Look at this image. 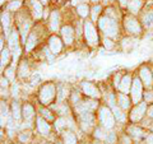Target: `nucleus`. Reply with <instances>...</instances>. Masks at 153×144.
I'll return each instance as SVG.
<instances>
[{
    "mask_svg": "<svg viewBox=\"0 0 153 144\" xmlns=\"http://www.w3.org/2000/svg\"><path fill=\"white\" fill-rule=\"evenodd\" d=\"M123 144H130V139H129L128 135H124L123 137Z\"/></svg>",
    "mask_w": 153,
    "mask_h": 144,
    "instance_id": "nucleus-46",
    "label": "nucleus"
},
{
    "mask_svg": "<svg viewBox=\"0 0 153 144\" xmlns=\"http://www.w3.org/2000/svg\"><path fill=\"white\" fill-rule=\"evenodd\" d=\"M143 85L142 80L139 78V75L134 76L133 79V85H131V89H130V96H131V101L134 105H138L142 102V99L144 98V93H143Z\"/></svg>",
    "mask_w": 153,
    "mask_h": 144,
    "instance_id": "nucleus-6",
    "label": "nucleus"
},
{
    "mask_svg": "<svg viewBox=\"0 0 153 144\" xmlns=\"http://www.w3.org/2000/svg\"><path fill=\"white\" fill-rule=\"evenodd\" d=\"M83 23H84L83 24V35H84V38H85V41H87V44L89 46L98 45L100 37H98V32L96 30L93 22L87 19V21H84Z\"/></svg>",
    "mask_w": 153,
    "mask_h": 144,
    "instance_id": "nucleus-5",
    "label": "nucleus"
},
{
    "mask_svg": "<svg viewBox=\"0 0 153 144\" xmlns=\"http://www.w3.org/2000/svg\"><path fill=\"white\" fill-rule=\"evenodd\" d=\"M57 94H56V102L57 103H63L64 101L70 96V89L68 84H57Z\"/></svg>",
    "mask_w": 153,
    "mask_h": 144,
    "instance_id": "nucleus-19",
    "label": "nucleus"
},
{
    "mask_svg": "<svg viewBox=\"0 0 153 144\" xmlns=\"http://www.w3.org/2000/svg\"><path fill=\"white\" fill-rule=\"evenodd\" d=\"M82 92L84 96H87L91 99H97L101 97V92L96 87L92 82H83L82 83Z\"/></svg>",
    "mask_w": 153,
    "mask_h": 144,
    "instance_id": "nucleus-11",
    "label": "nucleus"
},
{
    "mask_svg": "<svg viewBox=\"0 0 153 144\" xmlns=\"http://www.w3.org/2000/svg\"><path fill=\"white\" fill-rule=\"evenodd\" d=\"M133 76L130 74H125V75H123V78H121V82H120V84H119V91H120L121 93H130V89H131V85H133Z\"/></svg>",
    "mask_w": 153,
    "mask_h": 144,
    "instance_id": "nucleus-18",
    "label": "nucleus"
},
{
    "mask_svg": "<svg viewBox=\"0 0 153 144\" xmlns=\"http://www.w3.org/2000/svg\"><path fill=\"white\" fill-rule=\"evenodd\" d=\"M10 114H12L13 119L17 121V124L21 122V120L23 119V116H22V107H21V105H19L18 101H14V102L12 103V106H10Z\"/></svg>",
    "mask_w": 153,
    "mask_h": 144,
    "instance_id": "nucleus-24",
    "label": "nucleus"
},
{
    "mask_svg": "<svg viewBox=\"0 0 153 144\" xmlns=\"http://www.w3.org/2000/svg\"><path fill=\"white\" fill-rule=\"evenodd\" d=\"M12 56H13V52L9 47H4V49L1 50V64H0V66H1V71H4V66H7L9 64Z\"/></svg>",
    "mask_w": 153,
    "mask_h": 144,
    "instance_id": "nucleus-29",
    "label": "nucleus"
},
{
    "mask_svg": "<svg viewBox=\"0 0 153 144\" xmlns=\"http://www.w3.org/2000/svg\"><path fill=\"white\" fill-rule=\"evenodd\" d=\"M36 124H37V130L40 134H42V135H47V134L50 133L51 125L49 124V121H47L46 119H44L42 116H38L36 119Z\"/></svg>",
    "mask_w": 153,
    "mask_h": 144,
    "instance_id": "nucleus-22",
    "label": "nucleus"
},
{
    "mask_svg": "<svg viewBox=\"0 0 153 144\" xmlns=\"http://www.w3.org/2000/svg\"><path fill=\"white\" fill-rule=\"evenodd\" d=\"M28 5L31 8L33 19H37L38 21V19L44 18L45 9H44V4L41 3V0H28Z\"/></svg>",
    "mask_w": 153,
    "mask_h": 144,
    "instance_id": "nucleus-12",
    "label": "nucleus"
},
{
    "mask_svg": "<svg viewBox=\"0 0 153 144\" xmlns=\"http://www.w3.org/2000/svg\"><path fill=\"white\" fill-rule=\"evenodd\" d=\"M128 134L135 139H140L143 135H144V131H143L142 128H138L137 125H130L128 128Z\"/></svg>",
    "mask_w": 153,
    "mask_h": 144,
    "instance_id": "nucleus-31",
    "label": "nucleus"
},
{
    "mask_svg": "<svg viewBox=\"0 0 153 144\" xmlns=\"http://www.w3.org/2000/svg\"><path fill=\"white\" fill-rule=\"evenodd\" d=\"M23 0H10L7 4V10L8 12H17L19 8L22 7Z\"/></svg>",
    "mask_w": 153,
    "mask_h": 144,
    "instance_id": "nucleus-35",
    "label": "nucleus"
},
{
    "mask_svg": "<svg viewBox=\"0 0 153 144\" xmlns=\"http://www.w3.org/2000/svg\"><path fill=\"white\" fill-rule=\"evenodd\" d=\"M98 28L103 32L105 37L108 38H116L117 33H119V24H117V19H115L112 17L107 16V14H103V16L100 17V19L97 21Z\"/></svg>",
    "mask_w": 153,
    "mask_h": 144,
    "instance_id": "nucleus-1",
    "label": "nucleus"
},
{
    "mask_svg": "<svg viewBox=\"0 0 153 144\" xmlns=\"http://www.w3.org/2000/svg\"><path fill=\"white\" fill-rule=\"evenodd\" d=\"M102 0H89V3L91 4H98V3H101Z\"/></svg>",
    "mask_w": 153,
    "mask_h": 144,
    "instance_id": "nucleus-48",
    "label": "nucleus"
},
{
    "mask_svg": "<svg viewBox=\"0 0 153 144\" xmlns=\"http://www.w3.org/2000/svg\"><path fill=\"white\" fill-rule=\"evenodd\" d=\"M116 101H117V106L120 107L123 111H128V110L131 107V103H133L131 98L129 97L128 94L121 93V92L116 94Z\"/></svg>",
    "mask_w": 153,
    "mask_h": 144,
    "instance_id": "nucleus-17",
    "label": "nucleus"
},
{
    "mask_svg": "<svg viewBox=\"0 0 153 144\" xmlns=\"http://www.w3.org/2000/svg\"><path fill=\"white\" fill-rule=\"evenodd\" d=\"M37 45V33L35 31H31L30 36H28L26 44H25V47H26V51H31L35 49V46Z\"/></svg>",
    "mask_w": 153,
    "mask_h": 144,
    "instance_id": "nucleus-30",
    "label": "nucleus"
},
{
    "mask_svg": "<svg viewBox=\"0 0 153 144\" xmlns=\"http://www.w3.org/2000/svg\"><path fill=\"white\" fill-rule=\"evenodd\" d=\"M56 94H57L56 84L49 82V83H45L41 87L40 93H38V99H40L41 105H44V106H50V105L54 102V99L56 98Z\"/></svg>",
    "mask_w": 153,
    "mask_h": 144,
    "instance_id": "nucleus-2",
    "label": "nucleus"
},
{
    "mask_svg": "<svg viewBox=\"0 0 153 144\" xmlns=\"http://www.w3.org/2000/svg\"><path fill=\"white\" fill-rule=\"evenodd\" d=\"M35 108H33L32 105L30 103H25L22 106V116H23V120L25 122H30L32 124V120L35 119Z\"/></svg>",
    "mask_w": 153,
    "mask_h": 144,
    "instance_id": "nucleus-21",
    "label": "nucleus"
},
{
    "mask_svg": "<svg viewBox=\"0 0 153 144\" xmlns=\"http://www.w3.org/2000/svg\"><path fill=\"white\" fill-rule=\"evenodd\" d=\"M76 9V13L79 14V17L80 18H88L91 16V5H89V3H83V4H79V5H76L75 7Z\"/></svg>",
    "mask_w": 153,
    "mask_h": 144,
    "instance_id": "nucleus-27",
    "label": "nucleus"
},
{
    "mask_svg": "<svg viewBox=\"0 0 153 144\" xmlns=\"http://www.w3.org/2000/svg\"><path fill=\"white\" fill-rule=\"evenodd\" d=\"M60 35H61V40L65 45H71L74 42V38H75V30L70 24H65L60 28Z\"/></svg>",
    "mask_w": 153,
    "mask_h": 144,
    "instance_id": "nucleus-13",
    "label": "nucleus"
},
{
    "mask_svg": "<svg viewBox=\"0 0 153 144\" xmlns=\"http://www.w3.org/2000/svg\"><path fill=\"white\" fill-rule=\"evenodd\" d=\"M63 40H60L56 35H52L49 38V50L52 52L54 55L60 54L61 50H63Z\"/></svg>",
    "mask_w": 153,
    "mask_h": 144,
    "instance_id": "nucleus-15",
    "label": "nucleus"
},
{
    "mask_svg": "<svg viewBox=\"0 0 153 144\" xmlns=\"http://www.w3.org/2000/svg\"><path fill=\"white\" fill-rule=\"evenodd\" d=\"M147 116L149 119H153V103H151L147 108Z\"/></svg>",
    "mask_w": 153,
    "mask_h": 144,
    "instance_id": "nucleus-45",
    "label": "nucleus"
},
{
    "mask_svg": "<svg viewBox=\"0 0 153 144\" xmlns=\"http://www.w3.org/2000/svg\"><path fill=\"white\" fill-rule=\"evenodd\" d=\"M19 85L18 83H16V82H13V85H12V94L14 96V97H17V96L19 94Z\"/></svg>",
    "mask_w": 153,
    "mask_h": 144,
    "instance_id": "nucleus-43",
    "label": "nucleus"
},
{
    "mask_svg": "<svg viewBox=\"0 0 153 144\" xmlns=\"http://www.w3.org/2000/svg\"><path fill=\"white\" fill-rule=\"evenodd\" d=\"M78 120H79V126L83 131H89L93 128L94 122H96V117L93 112H83L78 115Z\"/></svg>",
    "mask_w": 153,
    "mask_h": 144,
    "instance_id": "nucleus-8",
    "label": "nucleus"
},
{
    "mask_svg": "<svg viewBox=\"0 0 153 144\" xmlns=\"http://www.w3.org/2000/svg\"><path fill=\"white\" fill-rule=\"evenodd\" d=\"M40 114H41L42 117L47 120V121H52V120L55 121V116L52 115V112L50 111L49 108H41V110H40Z\"/></svg>",
    "mask_w": 153,
    "mask_h": 144,
    "instance_id": "nucleus-38",
    "label": "nucleus"
},
{
    "mask_svg": "<svg viewBox=\"0 0 153 144\" xmlns=\"http://www.w3.org/2000/svg\"><path fill=\"white\" fill-rule=\"evenodd\" d=\"M1 27H3V31L5 33V36L8 37L12 32V22H10V12L8 10H4L1 13Z\"/></svg>",
    "mask_w": 153,
    "mask_h": 144,
    "instance_id": "nucleus-20",
    "label": "nucleus"
},
{
    "mask_svg": "<svg viewBox=\"0 0 153 144\" xmlns=\"http://www.w3.org/2000/svg\"><path fill=\"white\" fill-rule=\"evenodd\" d=\"M139 78L147 91L153 88V71L148 66H142L139 69Z\"/></svg>",
    "mask_w": 153,
    "mask_h": 144,
    "instance_id": "nucleus-10",
    "label": "nucleus"
},
{
    "mask_svg": "<svg viewBox=\"0 0 153 144\" xmlns=\"http://www.w3.org/2000/svg\"><path fill=\"white\" fill-rule=\"evenodd\" d=\"M103 46H105V49L110 51V50H112L114 47H115V42L111 40V38L105 37V38H103Z\"/></svg>",
    "mask_w": 153,
    "mask_h": 144,
    "instance_id": "nucleus-39",
    "label": "nucleus"
},
{
    "mask_svg": "<svg viewBox=\"0 0 153 144\" xmlns=\"http://www.w3.org/2000/svg\"><path fill=\"white\" fill-rule=\"evenodd\" d=\"M115 140H116V135H115V133H108V135H107V138H106V142L108 143V144H114L115 143Z\"/></svg>",
    "mask_w": 153,
    "mask_h": 144,
    "instance_id": "nucleus-42",
    "label": "nucleus"
},
{
    "mask_svg": "<svg viewBox=\"0 0 153 144\" xmlns=\"http://www.w3.org/2000/svg\"><path fill=\"white\" fill-rule=\"evenodd\" d=\"M7 38H8V47L12 50V52L21 49V47H19V44H21L22 38H21V35H19V31L17 28H13L10 35H9Z\"/></svg>",
    "mask_w": 153,
    "mask_h": 144,
    "instance_id": "nucleus-14",
    "label": "nucleus"
},
{
    "mask_svg": "<svg viewBox=\"0 0 153 144\" xmlns=\"http://www.w3.org/2000/svg\"><path fill=\"white\" fill-rule=\"evenodd\" d=\"M60 21H61V17H60L59 10H52L50 13V17H49V28H50L51 32H57L59 31Z\"/></svg>",
    "mask_w": 153,
    "mask_h": 144,
    "instance_id": "nucleus-16",
    "label": "nucleus"
},
{
    "mask_svg": "<svg viewBox=\"0 0 153 144\" xmlns=\"http://www.w3.org/2000/svg\"><path fill=\"white\" fill-rule=\"evenodd\" d=\"M147 144H153V134H151V135L147 137Z\"/></svg>",
    "mask_w": 153,
    "mask_h": 144,
    "instance_id": "nucleus-47",
    "label": "nucleus"
},
{
    "mask_svg": "<svg viewBox=\"0 0 153 144\" xmlns=\"http://www.w3.org/2000/svg\"><path fill=\"white\" fill-rule=\"evenodd\" d=\"M30 139H31V133L30 131H22L21 134H19V140L23 142V143H27Z\"/></svg>",
    "mask_w": 153,
    "mask_h": 144,
    "instance_id": "nucleus-40",
    "label": "nucleus"
},
{
    "mask_svg": "<svg viewBox=\"0 0 153 144\" xmlns=\"http://www.w3.org/2000/svg\"><path fill=\"white\" fill-rule=\"evenodd\" d=\"M70 3H71V5H79V4H83V3H89V0H70Z\"/></svg>",
    "mask_w": 153,
    "mask_h": 144,
    "instance_id": "nucleus-44",
    "label": "nucleus"
},
{
    "mask_svg": "<svg viewBox=\"0 0 153 144\" xmlns=\"http://www.w3.org/2000/svg\"><path fill=\"white\" fill-rule=\"evenodd\" d=\"M124 28H125V31L129 33V35L138 36V35L142 33L143 24H142V22L139 21V19L134 16V14L129 13L128 16L124 18Z\"/></svg>",
    "mask_w": 153,
    "mask_h": 144,
    "instance_id": "nucleus-4",
    "label": "nucleus"
},
{
    "mask_svg": "<svg viewBox=\"0 0 153 144\" xmlns=\"http://www.w3.org/2000/svg\"><path fill=\"white\" fill-rule=\"evenodd\" d=\"M107 135H108L107 129H105V128H102V126H100V128H97V129L94 130V137L97 138V139H101V140L106 142Z\"/></svg>",
    "mask_w": 153,
    "mask_h": 144,
    "instance_id": "nucleus-36",
    "label": "nucleus"
},
{
    "mask_svg": "<svg viewBox=\"0 0 153 144\" xmlns=\"http://www.w3.org/2000/svg\"><path fill=\"white\" fill-rule=\"evenodd\" d=\"M152 124H153V122H152ZM152 128H153V125H152Z\"/></svg>",
    "mask_w": 153,
    "mask_h": 144,
    "instance_id": "nucleus-49",
    "label": "nucleus"
},
{
    "mask_svg": "<svg viewBox=\"0 0 153 144\" xmlns=\"http://www.w3.org/2000/svg\"><path fill=\"white\" fill-rule=\"evenodd\" d=\"M111 110H112V112H114V115H115V119H116V121H117V122H125L126 115L124 114L125 111H123V110L119 107L117 105H116V106H114Z\"/></svg>",
    "mask_w": 153,
    "mask_h": 144,
    "instance_id": "nucleus-33",
    "label": "nucleus"
},
{
    "mask_svg": "<svg viewBox=\"0 0 153 144\" xmlns=\"http://www.w3.org/2000/svg\"><path fill=\"white\" fill-rule=\"evenodd\" d=\"M102 9H103V4L101 3L91 5V19H92V22H97L100 19V17L102 14Z\"/></svg>",
    "mask_w": 153,
    "mask_h": 144,
    "instance_id": "nucleus-25",
    "label": "nucleus"
},
{
    "mask_svg": "<svg viewBox=\"0 0 153 144\" xmlns=\"http://www.w3.org/2000/svg\"><path fill=\"white\" fill-rule=\"evenodd\" d=\"M57 144H60V143H57Z\"/></svg>",
    "mask_w": 153,
    "mask_h": 144,
    "instance_id": "nucleus-50",
    "label": "nucleus"
},
{
    "mask_svg": "<svg viewBox=\"0 0 153 144\" xmlns=\"http://www.w3.org/2000/svg\"><path fill=\"white\" fill-rule=\"evenodd\" d=\"M98 121L101 124V126L107 129V130H111L115 126L116 119H115L112 110L108 106H101L98 108Z\"/></svg>",
    "mask_w": 153,
    "mask_h": 144,
    "instance_id": "nucleus-3",
    "label": "nucleus"
},
{
    "mask_svg": "<svg viewBox=\"0 0 153 144\" xmlns=\"http://www.w3.org/2000/svg\"><path fill=\"white\" fill-rule=\"evenodd\" d=\"M51 108L56 111V114H59V116L61 117H66L69 116V107L65 103H56V105H51Z\"/></svg>",
    "mask_w": 153,
    "mask_h": 144,
    "instance_id": "nucleus-28",
    "label": "nucleus"
},
{
    "mask_svg": "<svg viewBox=\"0 0 153 144\" xmlns=\"http://www.w3.org/2000/svg\"><path fill=\"white\" fill-rule=\"evenodd\" d=\"M144 7V0H129V3H128V10L130 14H138L140 10H142V8Z\"/></svg>",
    "mask_w": 153,
    "mask_h": 144,
    "instance_id": "nucleus-23",
    "label": "nucleus"
},
{
    "mask_svg": "<svg viewBox=\"0 0 153 144\" xmlns=\"http://www.w3.org/2000/svg\"><path fill=\"white\" fill-rule=\"evenodd\" d=\"M97 107H98L97 101H94V99H82L76 106H74V110H75L76 115H79V114H83V112H93Z\"/></svg>",
    "mask_w": 153,
    "mask_h": 144,
    "instance_id": "nucleus-9",
    "label": "nucleus"
},
{
    "mask_svg": "<svg viewBox=\"0 0 153 144\" xmlns=\"http://www.w3.org/2000/svg\"><path fill=\"white\" fill-rule=\"evenodd\" d=\"M144 102L147 103H153V91L149 89L144 93Z\"/></svg>",
    "mask_w": 153,
    "mask_h": 144,
    "instance_id": "nucleus-41",
    "label": "nucleus"
},
{
    "mask_svg": "<svg viewBox=\"0 0 153 144\" xmlns=\"http://www.w3.org/2000/svg\"><path fill=\"white\" fill-rule=\"evenodd\" d=\"M143 27L146 28H153V9L152 10H147L146 13L142 14V19H140Z\"/></svg>",
    "mask_w": 153,
    "mask_h": 144,
    "instance_id": "nucleus-26",
    "label": "nucleus"
},
{
    "mask_svg": "<svg viewBox=\"0 0 153 144\" xmlns=\"http://www.w3.org/2000/svg\"><path fill=\"white\" fill-rule=\"evenodd\" d=\"M147 108H148V103L142 101L140 103L135 105L131 110L130 114H129V119H130L131 122H139L142 121V119L147 115Z\"/></svg>",
    "mask_w": 153,
    "mask_h": 144,
    "instance_id": "nucleus-7",
    "label": "nucleus"
},
{
    "mask_svg": "<svg viewBox=\"0 0 153 144\" xmlns=\"http://www.w3.org/2000/svg\"><path fill=\"white\" fill-rule=\"evenodd\" d=\"M152 71H153V70H152Z\"/></svg>",
    "mask_w": 153,
    "mask_h": 144,
    "instance_id": "nucleus-51",
    "label": "nucleus"
},
{
    "mask_svg": "<svg viewBox=\"0 0 153 144\" xmlns=\"http://www.w3.org/2000/svg\"><path fill=\"white\" fill-rule=\"evenodd\" d=\"M3 73H5V76L9 79V82H14V78H16V66L14 65H10V66H8V68H5V71H3ZM4 75V74H3Z\"/></svg>",
    "mask_w": 153,
    "mask_h": 144,
    "instance_id": "nucleus-37",
    "label": "nucleus"
},
{
    "mask_svg": "<svg viewBox=\"0 0 153 144\" xmlns=\"http://www.w3.org/2000/svg\"><path fill=\"white\" fill-rule=\"evenodd\" d=\"M18 75L21 78H26L30 75V66H28V63L26 60L21 61V64L18 65Z\"/></svg>",
    "mask_w": 153,
    "mask_h": 144,
    "instance_id": "nucleus-32",
    "label": "nucleus"
},
{
    "mask_svg": "<svg viewBox=\"0 0 153 144\" xmlns=\"http://www.w3.org/2000/svg\"><path fill=\"white\" fill-rule=\"evenodd\" d=\"M63 138H64V144H76V137L73 131L66 130L63 134Z\"/></svg>",
    "mask_w": 153,
    "mask_h": 144,
    "instance_id": "nucleus-34",
    "label": "nucleus"
}]
</instances>
